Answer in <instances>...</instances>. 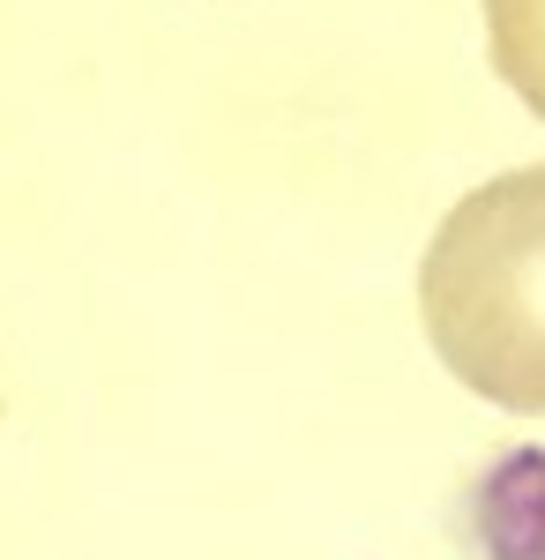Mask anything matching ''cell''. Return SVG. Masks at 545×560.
I'll return each instance as SVG.
<instances>
[{
  "instance_id": "7a4b0ae2",
  "label": "cell",
  "mask_w": 545,
  "mask_h": 560,
  "mask_svg": "<svg viewBox=\"0 0 545 560\" xmlns=\"http://www.w3.org/2000/svg\"><path fill=\"white\" fill-rule=\"evenodd\" d=\"M478 560H545V448L501 456L471 493Z\"/></svg>"
},
{
  "instance_id": "6da1fadb",
  "label": "cell",
  "mask_w": 545,
  "mask_h": 560,
  "mask_svg": "<svg viewBox=\"0 0 545 560\" xmlns=\"http://www.w3.org/2000/svg\"><path fill=\"white\" fill-rule=\"evenodd\" d=\"M433 359L501 411H545V165L471 187L419 261Z\"/></svg>"
},
{
  "instance_id": "3957f363",
  "label": "cell",
  "mask_w": 545,
  "mask_h": 560,
  "mask_svg": "<svg viewBox=\"0 0 545 560\" xmlns=\"http://www.w3.org/2000/svg\"><path fill=\"white\" fill-rule=\"evenodd\" d=\"M486 45L501 83L545 120V0H486Z\"/></svg>"
}]
</instances>
